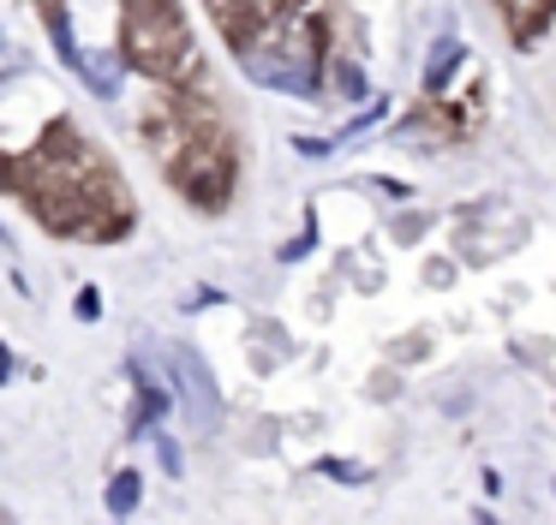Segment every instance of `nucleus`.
Masks as SVG:
<instances>
[{
    "mask_svg": "<svg viewBox=\"0 0 556 525\" xmlns=\"http://www.w3.org/2000/svg\"><path fill=\"white\" fill-rule=\"evenodd\" d=\"M455 60H460V42H455V36H443V42L431 48V66H425V90H443L448 72H455Z\"/></svg>",
    "mask_w": 556,
    "mask_h": 525,
    "instance_id": "7",
    "label": "nucleus"
},
{
    "mask_svg": "<svg viewBox=\"0 0 556 525\" xmlns=\"http://www.w3.org/2000/svg\"><path fill=\"white\" fill-rule=\"evenodd\" d=\"M240 66L252 84L288 95H317V72H324V18L312 7H288L269 18L252 42H240Z\"/></svg>",
    "mask_w": 556,
    "mask_h": 525,
    "instance_id": "1",
    "label": "nucleus"
},
{
    "mask_svg": "<svg viewBox=\"0 0 556 525\" xmlns=\"http://www.w3.org/2000/svg\"><path fill=\"white\" fill-rule=\"evenodd\" d=\"M168 370L180 376V394H186V412H192V424L210 430V424L222 418V394H216L210 364L198 358V346H174V353H168Z\"/></svg>",
    "mask_w": 556,
    "mask_h": 525,
    "instance_id": "4",
    "label": "nucleus"
},
{
    "mask_svg": "<svg viewBox=\"0 0 556 525\" xmlns=\"http://www.w3.org/2000/svg\"><path fill=\"white\" fill-rule=\"evenodd\" d=\"M503 7H508V0H503Z\"/></svg>",
    "mask_w": 556,
    "mask_h": 525,
    "instance_id": "12",
    "label": "nucleus"
},
{
    "mask_svg": "<svg viewBox=\"0 0 556 525\" xmlns=\"http://www.w3.org/2000/svg\"><path fill=\"white\" fill-rule=\"evenodd\" d=\"M336 84H341V95H353V102L365 95V72L359 66H336Z\"/></svg>",
    "mask_w": 556,
    "mask_h": 525,
    "instance_id": "9",
    "label": "nucleus"
},
{
    "mask_svg": "<svg viewBox=\"0 0 556 525\" xmlns=\"http://www.w3.org/2000/svg\"><path fill=\"white\" fill-rule=\"evenodd\" d=\"M0 382H13V358H7V346H0Z\"/></svg>",
    "mask_w": 556,
    "mask_h": 525,
    "instance_id": "10",
    "label": "nucleus"
},
{
    "mask_svg": "<svg viewBox=\"0 0 556 525\" xmlns=\"http://www.w3.org/2000/svg\"><path fill=\"white\" fill-rule=\"evenodd\" d=\"M73 66H78V78L90 84V95H102V102H114V95H121V84H126V60L114 54V48H78Z\"/></svg>",
    "mask_w": 556,
    "mask_h": 525,
    "instance_id": "5",
    "label": "nucleus"
},
{
    "mask_svg": "<svg viewBox=\"0 0 556 525\" xmlns=\"http://www.w3.org/2000/svg\"><path fill=\"white\" fill-rule=\"evenodd\" d=\"M174 179H180L186 191H192L198 203H222L228 197V179H233V162H228V143L216 138H192L174 150Z\"/></svg>",
    "mask_w": 556,
    "mask_h": 525,
    "instance_id": "3",
    "label": "nucleus"
},
{
    "mask_svg": "<svg viewBox=\"0 0 556 525\" xmlns=\"http://www.w3.org/2000/svg\"><path fill=\"white\" fill-rule=\"evenodd\" d=\"M0 48H7V42H0Z\"/></svg>",
    "mask_w": 556,
    "mask_h": 525,
    "instance_id": "11",
    "label": "nucleus"
},
{
    "mask_svg": "<svg viewBox=\"0 0 556 525\" xmlns=\"http://www.w3.org/2000/svg\"><path fill=\"white\" fill-rule=\"evenodd\" d=\"M156 460H162V472H174V477L186 472V453H180V441H174V436H156Z\"/></svg>",
    "mask_w": 556,
    "mask_h": 525,
    "instance_id": "8",
    "label": "nucleus"
},
{
    "mask_svg": "<svg viewBox=\"0 0 556 525\" xmlns=\"http://www.w3.org/2000/svg\"><path fill=\"white\" fill-rule=\"evenodd\" d=\"M138 501H144V477H138L132 465H126V472H114V484H109V513H114V520H126Z\"/></svg>",
    "mask_w": 556,
    "mask_h": 525,
    "instance_id": "6",
    "label": "nucleus"
},
{
    "mask_svg": "<svg viewBox=\"0 0 556 525\" xmlns=\"http://www.w3.org/2000/svg\"><path fill=\"white\" fill-rule=\"evenodd\" d=\"M126 60L138 72H150L156 84L168 78H192L198 72V48L186 18L174 12V0H126Z\"/></svg>",
    "mask_w": 556,
    "mask_h": 525,
    "instance_id": "2",
    "label": "nucleus"
}]
</instances>
